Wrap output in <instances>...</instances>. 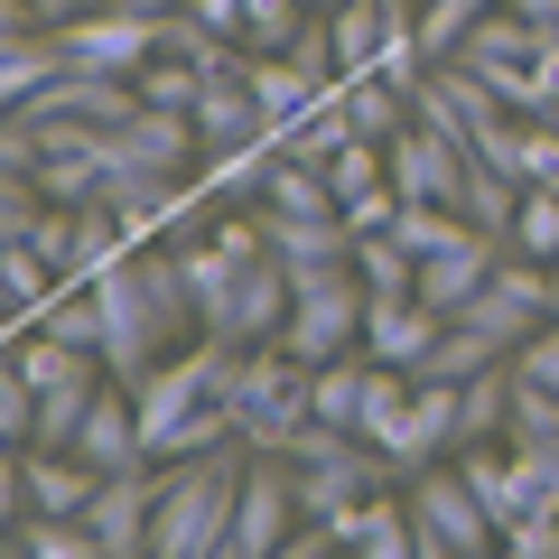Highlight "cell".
<instances>
[{
  "label": "cell",
  "instance_id": "obj_1",
  "mask_svg": "<svg viewBox=\"0 0 559 559\" xmlns=\"http://www.w3.org/2000/svg\"><path fill=\"white\" fill-rule=\"evenodd\" d=\"M242 466L252 448H205V457L159 466V513H150V559H215L224 550V522H234L242 495Z\"/></svg>",
  "mask_w": 559,
  "mask_h": 559
},
{
  "label": "cell",
  "instance_id": "obj_2",
  "mask_svg": "<svg viewBox=\"0 0 559 559\" xmlns=\"http://www.w3.org/2000/svg\"><path fill=\"white\" fill-rule=\"evenodd\" d=\"M308 373L289 345H242L234 373H224V411H234V439L252 457H289V439L308 429Z\"/></svg>",
  "mask_w": 559,
  "mask_h": 559
},
{
  "label": "cell",
  "instance_id": "obj_3",
  "mask_svg": "<svg viewBox=\"0 0 559 559\" xmlns=\"http://www.w3.org/2000/svg\"><path fill=\"white\" fill-rule=\"evenodd\" d=\"M364 308H373V289H364L355 261H318V271H289V326H280V345H289L299 364L355 355V345H364Z\"/></svg>",
  "mask_w": 559,
  "mask_h": 559
},
{
  "label": "cell",
  "instance_id": "obj_4",
  "mask_svg": "<svg viewBox=\"0 0 559 559\" xmlns=\"http://www.w3.org/2000/svg\"><path fill=\"white\" fill-rule=\"evenodd\" d=\"M94 299H103V373H112V382H140L150 364L168 355V345H178V336H168V318H159V299H150V280H140V261H131V252H121L112 271L94 280Z\"/></svg>",
  "mask_w": 559,
  "mask_h": 559
},
{
  "label": "cell",
  "instance_id": "obj_5",
  "mask_svg": "<svg viewBox=\"0 0 559 559\" xmlns=\"http://www.w3.org/2000/svg\"><path fill=\"white\" fill-rule=\"evenodd\" d=\"M411 532H419V559H485V550H503V532L476 503V485L448 476V466H419L411 476Z\"/></svg>",
  "mask_w": 559,
  "mask_h": 559
},
{
  "label": "cell",
  "instance_id": "obj_6",
  "mask_svg": "<svg viewBox=\"0 0 559 559\" xmlns=\"http://www.w3.org/2000/svg\"><path fill=\"white\" fill-rule=\"evenodd\" d=\"M280 326H289V261H280V252L234 261L224 299L205 308V336H224V345H280Z\"/></svg>",
  "mask_w": 559,
  "mask_h": 559
},
{
  "label": "cell",
  "instance_id": "obj_7",
  "mask_svg": "<svg viewBox=\"0 0 559 559\" xmlns=\"http://www.w3.org/2000/svg\"><path fill=\"white\" fill-rule=\"evenodd\" d=\"M289 522H299L289 457H252V466H242V495H234V522H224V550H215V559H280Z\"/></svg>",
  "mask_w": 559,
  "mask_h": 559
},
{
  "label": "cell",
  "instance_id": "obj_8",
  "mask_svg": "<svg viewBox=\"0 0 559 559\" xmlns=\"http://www.w3.org/2000/svg\"><path fill=\"white\" fill-rule=\"evenodd\" d=\"M150 513H159V457L103 476L84 503V532L103 540V559H150Z\"/></svg>",
  "mask_w": 559,
  "mask_h": 559
},
{
  "label": "cell",
  "instance_id": "obj_9",
  "mask_svg": "<svg viewBox=\"0 0 559 559\" xmlns=\"http://www.w3.org/2000/svg\"><path fill=\"white\" fill-rule=\"evenodd\" d=\"M66 66H94V75H140L159 57V20H131V10H84V20L57 28Z\"/></svg>",
  "mask_w": 559,
  "mask_h": 559
},
{
  "label": "cell",
  "instance_id": "obj_10",
  "mask_svg": "<svg viewBox=\"0 0 559 559\" xmlns=\"http://www.w3.org/2000/svg\"><path fill=\"white\" fill-rule=\"evenodd\" d=\"M466 159H476V150H457V140L429 131V121H411V131L392 140V187L419 197V205H457L466 215Z\"/></svg>",
  "mask_w": 559,
  "mask_h": 559
},
{
  "label": "cell",
  "instance_id": "obj_11",
  "mask_svg": "<svg viewBox=\"0 0 559 559\" xmlns=\"http://www.w3.org/2000/svg\"><path fill=\"white\" fill-rule=\"evenodd\" d=\"M103 159H112V168H159V178H178L187 159H205V140H197V121H187V112L140 103L131 121H112V131H103Z\"/></svg>",
  "mask_w": 559,
  "mask_h": 559
},
{
  "label": "cell",
  "instance_id": "obj_12",
  "mask_svg": "<svg viewBox=\"0 0 559 559\" xmlns=\"http://www.w3.org/2000/svg\"><path fill=\"white\" fill-rule=\"evenodd\" d=\"M439 448H457V382H419L411 411H401V429L382 439V466H392V485H411L419 466H439Z\"/></svg>",
  "mask_w": 559,
  "mask_h": 559
},
{
  "label": "cell",
  "instance_id": "obj_13",
  "mask_svg": "<svg viewBox=\"0 0 559 559\" xmlns=\"http://www.w3.org/2000/svg\"><path fill=\"white\" fill-rule=\"evenodd\" d=\"M75 457L94 466V476L150 466V439H140V401H131V382H103V392H94V411H84V429H75Z\"/></svg>",
  "mask_w": 559,
  "mask_h": 559
},
{
  "label": "cell",
  "instance_id": "obj_14",
  "mask_svg": "<svg viewBox=\"0 0 559 559\" xmlns=\"http://www.w3.org/2000/svg\"><path fill=\"white\" fill-rule=\"evenodd\" d=\"M439 326H448V318L419 299V289H401V299H373V308H364V355H373V364H401V373H411V364L439 345Z\"/></svg>",
  "mask_w": 559,
  "mask_h": 559
},
{
  "label": "cell",
  "instance_id": "obj_15",
  "mask_svg": "<svg viewBox=\"0 0 559 559\" xmlns=\"http://www.w3.org/2000/svg\"><path fill=\"white\" fill-rule=\"evenodd\" d=\"M495 261H503V234H466V242H448V252L419 261V299L439 308V318H457L485 280H495Z\"/></svg>",
  "mask_w": 559,
  "mask_h": 559
},
{
  "label": "cell",
  "instance_id": "obj_16",
  "mask_svg": "<svg viewBox=\"0 0 559 559\" xmlns=\"http://www.w3.org/2000/svg\"><path fill=\"white\" fill-rule=\"evenodd\" d=\"M197 140H205V159L215 150H242V140H271V121H261V103H252V84H242V66H224V75H205V94H197Z\"/></svg>",
  "mask_w": 559,
  "mask_h": 559
},
{
  "label": "cell",
  "instance_id": "obj_17",
  "mask_svg": "<svg viewBox=\"0 0 559 559\" xmlns=\"http://www.w3.org/2000/svg\"><path fill=\"white\" fill-rule=\"evenodd\" d=\"M345 532V550L355 559H419V532H411V503H392V495H364L355 513L336 522Z\"/></svg>",
  "mask_w": 559,
  "mask_h": 559
},
{
  "label": "cell",
  "instance_id": "obj_18",
  "mask_svg": "<svg viewBox=\"0 0 559 559\" xmlns=\"http://www.w3.org/2000/svg\"><path fill=\"white\" fill-rule=\"evenodd\" d=\"M94 466L75 448H28V513H84L94 503Z\"/></svg>",
  "mask_w": 559,
  "mask_h": 559
},
{
  "label": "cell",
  "instance_id": "obj_19",
  "mask_svg": "<svg viewBox=\"0 0 559 559\" xmlns=\"http://www.w3.org/2000/svg\"><path fill=\"white\" fill-rule=\"evenodd\" d=\"M242 84H252V103H261V121H271V131H289V121H299L308 103L326 94V84H308L299 66L280 57V47H261V57H242Z\"/></svg>",
  "mask_w": 559,
  "mask_h": 559
},
{
  "label": "cell",
  "instance_id": "obj_20",
  "mask_svg": "<svg viewBox=\"0 0 559 559\" xmlns=\"http://www.w3.org/2000/svg\"><path fill=\"white\" fill-rule=\"evenodd\" d=\"M364 382H373V355H326L308 373V419H336V429H364Z\"/></svg>",
  "mask_w": 559,
  "mask_h": 559
},
{
  "label": "cell",
  "instance_id": "obj_21",
  "mask_svg": "<svg viewBox=\"0 0 559 559\" xmlns=\"http://www.w3.org/2000/svg\"><path fill=\"white\" fill-rule=\"evenodd\" d=\"M57 289L66 280L38 261V242H0V308H10L20 326H38L47 308H57Z\"/></svg>",
  "mask_w": 559,
  "mask_h": 559
},
{
  "label": "cell",
  "instance_id": "obj_22",
  "mask_svg": "<svg viewBox=\"0 0 559 559\" xmlns=\"http://www.w3.org/2000/svg\"><path fill=\"white\" fill-rule=\"evenodd\" d=\"M271 168H280V131L271 140H242V150H215V159H205V197H215V205H261Z\"/></svg>",
  "mask_w": 559,
  "mask_h": 559
},
{
  "label": "cell",
  "instance_id": "obj_23",
  "mask_svg": "<svg viewBox=\"0 0 559 559\" xmlns=\"http://www.w3.org/2000/svg\"><path fill=\"white\" fill-rule=\"evenodd\" d=\"M503 411H513V355L457 382V448H476V439H503Z\"/></svg>",
  "mask_w": 559,
  "mask_h": 559
},
{
  "label": "cell",
  "instance_id": "obj_24",
  "mask_svg": "<svg viewBox=\"0 0 559 559\" xmlns=\"http://www.w3.org/2000/svg\"><path fill=\"white\" fill-rule=\"evenodd\" d=\"M103 364L94 373H75V382H47L38 392V419H28V448H75V429H84V411H94V392H103Z\"/></svg>",
  "mask_w": 559,
  "mask_h": 559
},
{
  "label": "cell",
  "instance_id": "obj_25",
  "mask_svg": "<svg viewBox=\"0 0 559 559\" xmlns=\"http://www.w3.org/2000/svg\"><path fill=\"white\" fill-rule=\"evenodd\" d=\"M326 28H336V57H345V75H373V57H382V28H392V0H336V10H326Z\"/></svg>",
  "mask_w": 559,
  "mask_h": 559
},
{
  "label": "cell",
  "instance_id": "obj_26",
  "mask_svg": "<svg viewBox=\"0 0 559 559\" xmlns=\"http://www.w3.org/2000/svg\"><path fill=\"white\" fill-rule=\"evenodd\" d=\"M345 112H355V131L382 140V150L411 131V94H401V84H382V75H345Z\"/></svg>",
  "mask_w": 559,
  "mask_h": 559
},
{
  "label": "cell",
  "instance_id": "obj_27",
  "mask_svg": "<svg viewBox=\"0 0 559 559\" xmlns=\"http://www.w3.org/2000/svg\"><path fill=\"white\" fill-rule=\"evenodd\" d=\"M513 205H522V178L495 159H466V224L476 234H513Z\"/></svg>",
  "mask_w": 559,
  "mask_h": 559
},
{
  "label": "cell",
  "instance_id": "obj_28",
  "mask_svg": "<svg viewBox=\"0 0 559 559\" xmlns=\"http://www.w3.org/2000/svg\"><path fill=\"white\" fill-rule=\"evenodd\" d=\"M503 242H513L522 261H550V271H559V187H522L513 234H503Z\"/></svg>",
  "mask_w": 559,
  "mask_h": 559
},
{
  "label": "cell",
  "instance_id": "obj_29",
  "mask_svg": "<svg viewBox=\"0 0 559 559\" xmlns=\"http://www.w3.org/2000/svg\"><path fill=\"white\" fill-rule=\"evenodd\" d=\"M326 187H336V205H355V197H373V187H392V150H382V140H345L336 159H326Z\"/></svg>",
  "mask_w": 559,
  "mask_h": 559
},
{
  "label": "cell",
  "instance_id": "obj_30",
  "mask_svg": "<svg viewBox=\"0 0 559 559\" xmlns=\"http://www.w3.org/2000/svg\"><path fill=\"white\" fill-rule=\"evenodd\" d=\"M131 84H140V103H159V112H197V94H205V66H187V57H150Z\"/></svg>",
  "mask_w": 559,
  "mask_h": 559
},
{
  "label": "cell",
  "instance_id": "obj_31",
  "mask_svg": "<svg viewBox=\"0 0 559 559\" xmlns=\"http://www.w3.org/2000/svg\"><path fill=\"white\" fill-rule=\"evenodd\" d=\"M280 57L299 66L308 84H345V57H336V28H326V10H308V20L289 28V47H280Z\"/></svg>",
  "mask_w": 559,
  "mask_h": 559
},
{
  "label": "cell",
  "instance_id": "obj_32",
  "mask_svg": "<svg viewBox=\"0 0 559 559\" xmlns=\"http://www.w3.org/2000/svg\"><path fill=\"white\" fill-rule=\"evenodd\" d=\"M411 392H419V382L411 373H401V364H373V382H364V439H392V429H401V411H411Z\"/></svg>",
  "mask_w": 559,
  "mask_h": 559
},
{
  "label": "cell",
  "instance_id": "obj_33",
  "mask_svg": "<svg viewBox=\"0 0 559 559\" xmlns=\"http://www.w3.org/2000/svg\"><path fill=\"white\" fill-rule=\"evenodd\" d=\"M205 448H234V411H224V401H205V411H187L178 429H168V439H159V466L205 457Z\"/></svg>",
  "mask_w": 559,
  "mask_h": 559
},
{
  "label": "cell",
  "instance_id": "obj_34",
  "mask_svg": "<svg viewBox=\"0 0 559 559\" xmlns=\"http://www.w3.org/2000/svg\"><path fill=\"white\" fill-rule=\"evenodd\" d=\"M513 485H522V513H559V439L513 448Z\"/></svg>",
  "mask_w": 559,
  "mask_h": 559
},
{
  "label": "cell",
  "instance_id": "obj_35",
  "mask_svg": "<svg viewBox=\"0 0 559 559\" xmlns=\"http://www.w3.org/2000/svg\"><path fill=\"white\" fill-rule=\"evenodd\" d=\"M503 439L532 448V439H559V392H540V382L513 373V411H503Z\"/></svg>",
  "mask_w": 559,
  "mask_h": 559
},
{
  "label": "cell",
  "instance_id": "obj_36",
  "mask_svg": "<svg viewBox=\"0 0 559 559\" xmlns=\"http://www.w3.org/2000/svg\"><path fill=\"white\" fill-rule=\"evenodd\" d=\"M75 234H84V205H47V215L28 224V242H38V261L57 280H75Z\"/></svg>",
  "mask_w": 559,
  "mask_h": 559
},
{
  "label": "cell",
  "instance_id": "obj_37",
  "mask_svg": "<svg viewBox=\"0 0 559 559\" xmlns=\"http://www.w3.org/2000/svg\"><path fill=\"white\" fill-rule=\"evenodd\" d=\"M308 20V0H242V57L261 47H289V28Z\"/></svg>",
  "mask_w": 559,
  "mask_h": 559
},
{
  "label": "cell",
  "instance_id": "obj_38",
  "mask_svg": "<svg viewBox=\"0 0 559 559\" xmlns=\"http://www.w3.org/2000/svg\"><path fill=\"white\" fill-rule=\"evenodd\" d=\"M28 419H38V392L20 373V345L0 355V448H28Z\"/></svg>",
  "mask_w": 559,
  "mask_h": 559
},
{
  "label": "cell",
  "instance_id": "obj_39",
  "mask_svg": "<svg viewBox=\"0 0 559 559\" xmlns=\"http://www.w3.org/2000/svg\"><path fill=\"white\" fill-rule=\"evenodd\" d=\"M503 550H513V559H559V513H522V522H503Z\"/></svg>",
  "mask_w": 559,
  "mask_h": 559
},
{
  "label": "cell",
  "instance_id": "obj_40",
  "mask_svg": "<svg viewBox=\"0 0 559 559\" xmlns=\"http://www.w3.org/2000/svg\"><path fill=\"white\" fill-rule=\"evenodd\" d=\"M84 10H112V0H28V20H38V28H66V20H84Z\"/></svg>",
  "mask_w": 559,
  "mask_h": 559
},
{
  "label": "cell",
  "instance_id": "obj_41",
  "mask_svg": "<svg viewBox=\"0 0 559 559\" xmlns=\"http://www.w3.org/2000/svg\"><path fill=\"white\" fill-rule=\"evenodd\" d=\"M187 10H197V20H205V28H224V38H234V47H242V0H187Z\"/></svg>",
  "mask_w": 559,
  "mask_h": 559
},
{
  "label": "cell",
  "instance_id": "obj_42",
  "mask_svg": "<svg viewBox=\"0 0 559 559\" xmlns=\"http://www.w3.org/2000/svg\"><path fill=\"white\" fill-rule=\"evenodd\" d=\"M10 38H28V0H0V47Z\"/></svg>",
  "mask_w": 559,
  "mask_h": 559
},
{
  "label": "cell",
  "instance_id": "obj_43",
  "mask_svg": "<svg viewBox=\"0 0 559 559\" xmlns=\"http://www.w3.org/2000/svg\"><path fill=\"white\" fill-rule=\"evenodd\" d=\"M112 10H131V20H168L178 0H112Z\"/></svg>",
  "mask_w": 559,
  "mask_h": 559
},
{
  "label": "cell",
  "instance_id": "obj_44",
  "mask_svg": "<svg viewBox=\"0 0 559 559\" xmlns=\"http://www.w3.org/2000/svg\"><path fill=\"white\" fill-rule=\"evenodd\" d=\"M522 20H540V28H559V0H513Z\"/></svg>",
  "mask_w": 559,
  "mask_h": 559
},
{
  "label": "cell",
  "instance_id": "obj_45",
  "mask_svg": "<svg viewBox=\"0 0 559 559\" xmlns=\"http://www.w3.org/2000/svg\"><path fill=\"white\" fill-rule=\"evenodd\" d=\"M0 550H10V522H0Z\"/></svg>",
  "mask_w": 559,
  "mask_h": 559
},
{
  "label": "cell",
  "instance_id": "obj_46",
  "mask_svg": "<svg viewBox=\"0 0 559 559\" xmlns=\"http://www.w3.org/2000/svg\"><path fill=\"white\" fill-rule=\"evenodd\" d=\"M550 289H559V271H550Z\"/></svg>",
  "mask_w": 559,
  "mask_h": 559
}]
</instances>
